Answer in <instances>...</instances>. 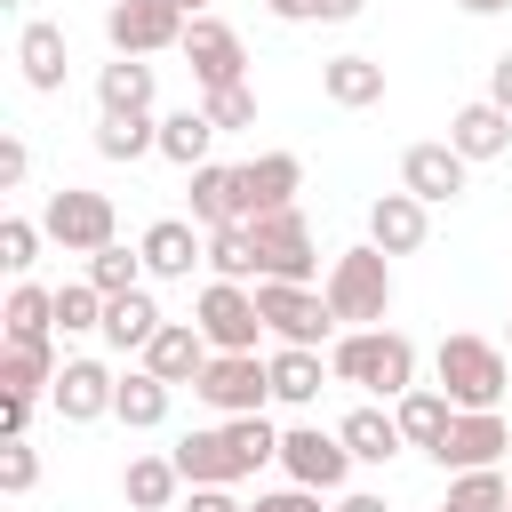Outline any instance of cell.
<instances>
[{
    "mask_svg": "<svg viewBox=\"0 0 512 512\" xmlns=\"http://www.w3.org/2000/svg\"><path fill=\"white\" fill-rule=\"evenodd\" d=\"M328 376L336 384H360L376 400H400L416 384V336H400V328H344L328 344Z\"/></svg>",
    "mask_w": 512,
    "mask_h": 512,
    "instance_id": "1",
    "label": "cell"
},
{
    "mask_svg": "<svg viewBox=\"0 0 512 512\" xmlns=\"http://www.w3.org/2000/svg\"><path fill=\"white\" fill-rule=\"evenodd\" d=\"M320 296H328V312H336L344 328H384V320H392V256H384L376 240L336 248L328 272H320Z\"/></svg>",
    "mask_w": 512,
    "mask_h": 512,
    "instance_id": "2",
    "label": "cell"
},
{
    "mask_svg": "<svg viewBox=\"0 0 512 512\" xmlns=\"http://www.w3.org/2000/svg\"><path fill=\"white\" fill-rule=\"evenodd\" d=\"M432 376H440V392H448L456 408H504L512 360H504V344H488V336L456 328V336H440V352H432Z\"/></svg>",
    "mask_w": 512,
    "mask_h": 512,
    "instance_id": "3",
    "label": "cell"
},
{
    "mask_svg": "<svg viewBox=\"0 0 512 512\" xmlns=\"http://www.w3.org/2000/svg\"><path fill=\"white\" fill-rule=\"evenodd\" d=\"M40 232L64 248V256H96L120 240V216H112V192H88V184H56L48 208H40Z\"/></svg>",
    "mask_w": 512,
    "mask_h": 512,
    "instance_id": "4",
    "label": "cell"
},
{
    "mask_svg": "<svg viewBox=\"0 0 512 512\" xmlns=\"http://www.w3.org/2000/svg\"><path fill=\"white\" fill-rule=\"evenodd\" d=\"M248 240H256V280H312L320 272V240H312V216L304 208L248 216Z\"/></svg>",
    "mask_w": 512,
    "mask_h": 512,
    "instance_id": "5",
    "label": "cell"
},
{
    "mask_svg": "<svg viewBox=\"0 0 512 512\" xmlns=\"http://www.w3.org/2000/svg\"><path fill=\"white\" fill-rule=\"evenodd\" d=\"M256 312H264V336L272 344H328L344 328L312 280H256Z\"/></svg>",
    "mask_w": 512,
    "mask_h": 512,
    "instance_id": "6",
    "label": "cell"
},
{
    "mask_svg": "<svg viewBox=\"0 0 512 512\" xmlns=\"http://www.w3.org/2000/svg\"><path fill=\"white\" fill-rule=\"evenodd\" d=\"M184 8L176 0H104V40H112V56H168V48H184Z\"/></svg>",
    "mask_w": 512,
    "mask_h": 512,
    "instance_id": "7",
    "label": "cell"
},
{
    "mask_svg": "<svg viewBox=\"0 0 512 512\" xmlns=\"http://www.w3.org/2000/svg\"><path fill=\"white\" fill-rule=\"evenodd\" d=\"M192 320H200V336H208L216 352H256V336H264L256 280H208V288L192 296Z\"/></svg>",
    "mask_w": 512,
    "mask_h": 512,
    "instance_id": "8",
    "label": "cell"
},
{
    "mask_svg": "<svg viewBox=\"0 0 512 512\" xmlns=\"http://www.w3.org/2000/svg\"><path fill=\"white\" fill-rule=\"evenodd\" d=\"M192 400H208L216 416H256L272 400V360L264 352H216L192 384Z\"/></svg>",
    "mask_w": 512,
    "mask_h": 512,
    "instance_id": "9",
    "label": "cell"
},
{
    "mask_svg": "<svg viewBox=\"0 0 512 512\" xmlns=\"http://www.w3.org/2000/svg\"><path fill=\"white\" fill-rule=\"evenodd\" d=\"M280 472H288L296 488L344 496V480H352V448H344V432H320V424H288V432H280Z\"/></svg>",
    "mask_w": 512,
    "mask_h": 512,
    "instance_id": "10",
    "label": "cell"
},
{
    "mask_svg": "<svg viewBox=\"0 0 512 512\" xmlns=\"http://www.w3.org/2000/svg\"><path fill=\"white\" fill-rule=\"evenodd\" d=\"M432 464H440V472L512 464V424H504V408H456V424H448V440L432 448Z\"/></svg>",
    "mask_w": 512,
    "mask_h": 512,
    "instance_id": "11",
    "label": "cell"
},
{
    "mask_svg": "<svg viewBox=\"0 0 512 512\" xmlns=\"http://www.w3.org/2000/svg\"><path fill=\"white\" fill-rule=\"evenodd\" d=\"M184 64H192V88H200V96L248 80V48H240V32H232L224 16H192V24H184Z\"/></svg>",
    "mask_w": 512,
    "mask_h": 512,
    "instance_id": "12",
    "label": "cell"
},
{
    "mask_svg": "<svg viewBox=\"0 0 512 512\" xmlns=\"http://www.w3.org/2000/svg\"><path fill=\"white\" fill-rule=\"evenodd\" d=\"M168 456H176L184 488H240V480H248V456H240L232 424H200V432H184Z\"/></svg>",
    "mask_w": 512,
    "mask_h": 512,
    "instance_id": "13",
    "label": "cell"
},
{
    "mask_svg": "<svg viewBox=\"0 0 512 512\" xmlns=\"http://www.w3.org/2000/svg\"><path fill=\"white\" fill-rule=\"evenodd\" d=\"M112 392H120V376H112L104 360L64 352V368H56V384H48V408H56L64 424H96V416H112Z\"/></svg>",
    "mask_w": 512,
    "mask_h": 512,
    "instance_id": "14",
    "label": "cell"
},
{
    "mask_svg": "<svg viewBox=\"0 0 512 512\" xmlns=\"http://www.w3.org/2000/svg\"><path fill=\"white\" fill-rule=\"evenodd\" d=\"M464 184H472V160H464L456 144H408V152H400V192H416L424 208L464 200Z\"/></svg>",
    "mask_w": 512,
    "mask_h": 512,
    "instance_id": "15",
    "label": "cell"
},
{
    "mask_svg": "<svg viewBox=\"0 0 512 512\" xmlns=\"http://www.w3.org/2000/svg\"><path fill=\"white\" fill-rule=\"evenodd\" d=\"M144 272L152 280H192V264H208V232L192 224V216H160V224H144Z\"/></svg>",
    "mask_w": 512,
    "mask_h": 512,
    "instance_id": "16",
    "label": "cell"
},
{
    "mask_svg": "<svg viewBox=\"0 0 512 512\" xmlns=\"http://www.w3.org/2000/svg\"><path fill=\"white\" fill-rule=\"evenodd\" d=\"M16 64H24V88H32V96H64V72H72V40H64V24L32 16V24L16 32Z\"/></svg>",
    "mask_w": 512,
    "mask_h": 512,
    "instance_id": "17",
    "label": "cell"
},
{
    "mask_svg": "<svg viewBox=\"0 0 512 512\" xmlns=\"http://www.w3.org/2000/svg\"><path fill=\"white\" fill-rule=\"evenodd\" d=\"M152 376H168V384H200V368L216 360V344L200 336V320H160V336L136 352Z\"/></svg>",
    "mask_w": 512,
    "mask_h": 512,
    "instance_id": "18",
    "label": "cell"
},
{
    "mask_svg": "<svg viewBox=\"0 0 512 512\" xmlns=\"http://www.w3.org/2000/svg\"><path fill=\"white\" fill-rule=\"evenodd\" d=\"M192 224H200V232L248 224V184H240V168H224V160H200V168H192Z\"/></svg>",
    "mask_w": 512,
    "mask_h": 512,
    "instance_id": "19",
    "label": "cell"
},
{
    "mask_svg": "<svg viewBox=\"0 0 512 512\" xmlns=\"http://www.w3.org/2000/svg\"><path fill=\"white\" fill-rule=\"evenodd\" d=\"M424 232H432V208H424L416 192H376V200H368V240H376L384 256H416Z\"/></svg>",
    "mask_w": 512,
    "mask_h": 512,
    "instance_id": "20",
    "label": "cell"
},
{
    "mask_svg": "<svg viewBox=\"0 0 512 512\" xmlns=\"http://www.w3.org/2000/svg\"><path fill=\"white\" fill-rule=\"evenodd\" d=\"M448 144L480 168V160H504L512 152V112L504 104H488V96H472V104H456V120H448Z\"/></svg>",
    "mask_w": 512,
    "mask_h": 512,
    "instance_id": "21",
    "label": "cell"
},
{
    "mask_svg": "<svg viewBox=\"0 0 512 512\" xmlns=\"http://www.w3.org/2000/svg\"><path fill=\"white\" fill-rule=\"evenodd\" d=\"M344 448H352V464H392L400 448H408V432H400V416H392V400H360V408H344Z\"/></svg>",
    "mask_w": 512,
    "mask_h": 512,
    "instance_id": "22",
    "label": "cell"
},
{
    "mask_svg": "<svg viewBox=\"0 0 512 512\" xmlns=\"http://www.w3.org/2000/svg\"><path fill=\"white\" fill-rule=\"evenodd\" d=\"M320 96L344 104V112H368V104H384V64L360 56V48H344V56L320 64Z\"/></svg>",
    "mask_w": 512,
    "mask_h": 512,
    "instance_id": "23",
    "label": "cell"
},
{
    "mask_svg": "<svg viewBox=\"0 0 512 512\" xmlns=\"http://www.w3.org/2000/svg\"><path fill=\"white\" fill-rule=\"evenodd\" d=\"M152 96H160L152 56H112V64H96V112H152Z\"/></svg>",
    "mask_w": 512,
    "mask_h": 512,
    "instance_id": "24",
    "label": "cell"
},
{
    "mask_svg": "<svg viewBox=\"0 0 512 512\" xmlns=\"http://www.w3.org/2000/svg\"><path fill=\"white\" fill-rule=\"evenodd\" d=\"M240 184H248V216H264V208H296V192H304V160H296V152H256V160H240Z\"/></svg>",
    "mask_w": 512,
    "mask_h": 512,
    "instance_id": "25",
    "label": "cell"
},
{
    "mask_svg": "<svg viewBox=\"0 0 512 512\" xmlns=\"http://www.w3.org/2000/svg\"><path fill=\"white\" fill-rule=\"evenodd\" d=\"M168 408H176V384H168V376H152L144 360H136V368L120 376V392H112V416H120L128 432H160V424H168Z\"/></svg>",
    "mask_w": 512,
    "mask_h": 512,
    "instance_id": "26",
    "label": "cell"
},
{
    "mask_svg": "<svg viewBox=\"0 0 512 512\" xmlns=\"http://www.w3.org/2000/svg\"><path fill=\"white\" fill-rule=\"evenodd\" d=\"M56 336H8L0 344V392H40L48 400V384H56Z\"/></svg>",
    "mask_w": 512,
    "mask_h": 512,
    "instance_id": "27",
    "label": "cell"
},
{
    "mask_svg": "<svg viewBox=\"0 0 512 512\" xmlns=\"http://www.w3.org/2000/svg\"><path fill=\"white\" fill-rule=\"evenodd\" d=\"M392 416H400V432H408V448H440L448 440V424H456V400L440 392V384H408L400 400H392Z\"/></svg>",
    "mask_w": 512,
    "mask_h": 512,
    "instance_id": "28",
    "label": "cell"
},
{
    "mask_svg": "<svg viewBox=\"0 0 512 512\" xmlns=\"http://www.w3.org/2000/svg\"><path fill=\"white\" fill-rule=\"evenodd\" d=\"M160 320H168L160 296H152V288H128V296L104 304V344H112V352H144V344L160 336Z\"/></svg>",
    "mask_w": 512,
    "mask_h": 512,
    "instance_id": "29",
    "label": "cell"
},
{
    "mask_svg": "<svg viewBox=\"0 0 512 512\" xmlns=\"http://www.w3.org/2000/svg\"><path fill=\"white\" fill-rule=\"evenodd\" d=\"M320 384H328L320 344H280V352H272V400H280V408H312Z\"/></svg>",
    "mask_w": 512,
    "mask_h": 512,
    "instance_id": "30",
    "label": "cell"
},
{
    "mask_svg": "<svg viewBox=\"0 0 512 512\" xmlns=\"http://www.w3.org/2000/svg\"><path fill=\"white\" fill-rule=\"evenodd\" d=\"M176 488H184L176 456H128V472H120L128 512H176Z\"/></svg>",
    "mask_w": 512,
    "mask_h": 512,
    "instance_id": "31",
    "label": "cell"
},
{
    "mask_svg": "<svg viewBox=\"0 0 512 512\" xmlns=\"http://www.w3.org/2000/svg\"><path fill=\"white\" fill-rule=\"evenodd\" d=\"M216 136H224V128H216L200 104H184V112H168V120H160V160H176V168L192 176V168L208 160V144H216Z\"/></svg>",
    "mask_w": 512,
    "mask_h": 512,
    "instance_id": "32",
    "label": "cell"
},
{
    "mask_svg": "<svg viewBox=\"0 0 512 512\" xmlns=\"http://www.w3.org/2000/svg\"><path fill=\"white\" fill-rule=\"evenodd\" d=\"M160 152V120L152 112H104L96 120V160H144Z\"/></svg>",
    "mask_w": 512,
    "mask_h": 512,
    "instance_id": "33",
    "label": "cell"
},
{
    "mask_svg": "<svg viewBox=\"0 0 512 512\" xmlns=\"http://www.w3.org/2000/svg\"><path fill=\"white\" fill-rule=\"evenodd\" d=\"M0 328H8V336H56V288L16 280L8 304H0Z\"/></svg>",
    "mask_w": 512,
    "mask_h": 512,
    "instance_id": "34",
    "label": "cell"
},
{
    "mask_svg": "<svg viewBox=\"0 0 512 512\" xmlns=\"http://www.w3.org/2000/svg\"><path fill=\"white\" fill-rule=\"evenodd\" d=\"M104 304H112V296H104L88 272L64 280V288H56V336H104Z\"/></svg>",
    "mask_w": 512,
    "mask_h": 512,
    "instance_id": "35",
    "label": "cell"
},
{
    "mask_svg": "<svg viewBox=\"0 0 512 512\" xmlns=\"http://www.w3.org/2000/svg\"><path fill=\"white\" fill-rule=\"evenodd\" d=\"M512 504V480H504V464H488V472H448V496H440V512H504Z\"/></svg>",
    "mask_w": 512,
    "mask_h": 512,
    "instance_id": "36",
    "label": "cell"
},
{
    "mask_svg": "<svg viewBox=\"0 0 512 512\" xmlns=\"http://www.w3.org/2000/svg\"><path fill=\"white\" fill-rule=\"evenodd\" d=\"M208 280H256V240H248V224L208 232Z\"/></svg>",
    "mask_w": 512,
    "mask_h": 512,
    "instance_id": "37",
    "label": "cell"
},
{
    "mask_svg": "<svg viewBox=\"0 0 512 512\" xmlns=\"http://www.w3.org/2000/svg\"><path fill=\"white\" fill-rule=\"evenodd\" d=\"M88 280H96L104 296H128V288H144L152 272H144V248H120V240H112V248L88 256Z\"/></svg>",
    "mask_w": 512,
    "mask_h": 512,
    "instance_id": "38",
    "label": "cell"
},
{
    "mask_svg": "<svg viewBox=\"0 0 512 512\" xmlns=\"http://www.w3.org/2000/svg\"><path fill=\"white\" fill-rule=\"evenodd\" d=\"M40 240H48V232H40L32 216H0V272H8V280H32Z\"/></svg>",
    "mask_w": 512,
    "mask_h": 512,
    "instance_id": "39",
    "label": "cell"
},
{
    "mask_svg": "<svg viewBox=\"0 0 512 512\" xmlns=\"http://www.w3.org/2000/svg\"><path fill=\"white\" fill-rule=\"evenodd\" d=\"M200 112H208L224 136H240V128H256V88H248V80H232V88H208V96H200Z\"/></svg>",
    "mask_w": 512,
    "mask_h": 512,
    "instance_id": "40",
    "label": "cell"
},
{
    "mask_svg": "<svg viewBox=\"0 0 512 512\" xmlns=\"http://www.w3.org/2000/svg\"><path fill=\"white\" fill-rule=\"evenodd\" d=\"M40 488V448H32V432L24 440H0V496H32Z\"/></svg>",
    "mask_w": 512,
    "mask_h": 512,
    "instance_id": "41",
    "label": "cell"
},
{
    "mask_svg": "<svg viewBox=\"0 0 512 512\" xmlns=\"http://www.w3.org/2000/svg\"><path fill=\"white\" fill-rule=\"evenodd\" d=\"M248 512H336V504H320V488H296V480H288V488H264Z\"/></svg>",
    "mask_w": 512,
    "mask_h": 512,
    "instance_id": "42",
    "label": "cell"
},
{
    "mask_svg": "<svg viewBox=\"0 0 512 512\" xmlns=\"http://www.w3.org/2000/svg\"><path fill=\"white\" fill-rule=\"evenodd\" d=\"M24 176H32V144L0 136V192H24Z\"/></svg>",
    "mask_w": 512,
    "mask_h": 512,
    "instance_id": "43",
    "label": "cell"
},
{
    "mask_svg": "<svg viewBox=\"0 0 512 512\" xmlns=\"http://www.w3.org/2000/svg\"><path fill=\"white\" fill-rule=\"evenodd\" d=\"M32 416H40V392H0V424H8V440H24Z\"/></svg>",
    "mask_w": 512,
    "mask_h": 512,
    "instance_id": "44",
    "label": "cell"
},
{
    "mask_svg": "<svg viewBox=\"0 0 512 512\" xmlns=\"http://www.w3.org/2000/svg\"><path fill=\"white\" fill-rule=\"evenodd\" d=\"M176 512H248V504H240L232 488H192V496H184Z\"/></svg>",
    "mask_w": 512,
    "mask_h": 512,
    "instance_id": "45",
    "label": "cell"
},
{
    "mask_svg": "<svg viewBox=\"0 0 512 512\" xmlns=\"http://www.w3.org/2000/svg\"><path fill=\"white\" fill-rule=\"evenodd\" d=\"M488 104H504V112H512V48L488 64Z\"/></svg>",
    "mask_w": 512,
    "mask_h": 512,
    "instance_id": "46",
    "label": "cell"
},
{
    "mask_svg": "<svg viewBox=\"0 0 512 512\" xmlns=\"http://www.w3.org/2000/svg\"><path fill=\"white\" fill-rule=\"evenodd\" d=\"M368 0H312V24H352Z\"/></svg>",
    "mask_w": 512,
    "mask_h": 512,
    "instance_id": "47",
    "label": "cell"
},
{
    "mask_svg": "<svg viewBox=\"0 0 512 512\" xmlns=\"http://www.w3.org/2000/svg\"><path fill=\"white\" fill-rule=\"evenodd\" d=\"M272 24H312V0H264Z\"/></svg>",
    "mask_w": 512,
    "mask_h": 512,
    "instance_id": "48",
    "label": "cell"
},
{
    "mask_svg": "<svg viewBox=\"0 0 512 512\" xmlns=\"http://www.w3.org/2000/svg\"><path fill=\"white\" fill-rule=\"evenodd\" d=\"M336 512H392V504H384V496H368V488H344V496H336Z\"/></svg>",
    "mask_w": 512,
    "mask_h": 512,
    "instance_id": "49",
    "label": "cell"
},
{
    "mask_svg": "<svg viewBox=\"0 0 512 512\" xmlns=\"http://www.w3.org/2000/svg\"><path fill=\"white\" fill-rule=\"evenodd\" d=\"M456 8H464V16H504L512 0H456Z\"/></svg>",
    "mask_w": 512,
    "mask_h": 512,
    "instance_id": "50",
    "label": "cell"
},
{
    "mask_svg": "<svg viewBox=\"0 0 512 512\" xmlns=\"http://www.w3.org/2000/svg\"><path fill=\"white\" fill-rule=\"evenodd\" d=\"M176 8H184V16H216V0H176Z\"/></svg>",
    "mask_w": 512,
    "mask_h": 512,
    "instance_id": "51",
    "label": "cell"
},
{
    "mask_svg": "<svg viewBox=\"0 0 512 512\" xmlns=\"http://www.w3.org/2000/svg\"><path fill=\"white\" fill-rule=\"evenodd\" d=\"M8 8H24V0H8Z\"/></svg>",
    "mask_w": 512,
    "mask_h": 512,
    "instance_id": "52",
    "label": "cell"
},
{
    "mask_svg": "<svg viewBox=\"0 0 512 512\" xmlns=\"http://www.w3.org/2000/svg\"><path fill=\"white\" fill-rule=\"evenodd\" d=\"M504 480H512V464H504Z\"/></svg>",
    "mask_w": 512,
    "mask_h": 512,
    "instance_id": "53",
    "label": "cell"
},
{
    "mask_svg": "<svg viewBox=\"0 0 512 512\" xmlns=\"http://www.w3.org/2000/svg\"><path fill=\"white\" fill-rule=\"evenodd\" d=\"M504 336H512V320H504Z\"/></svg>",
    "mask_w": 512,
    "mask_h": 512,
    "instance_id": "54",
    "label": "cell"
},
{
    "mask_svg": "<svg viewBox=\"0 0 512 512\" xmlns=\"http://www.w3.org/2000/svg\"><path fill=\"white\" fill-rule=\"evenodd\" d=\"M504 512H512V504H504Z\"/></svg>",
    "mask_w": 512,
    "mask_h": 512,
    "instance_id": "55",
    "label": "cell"
}]
</instances>
